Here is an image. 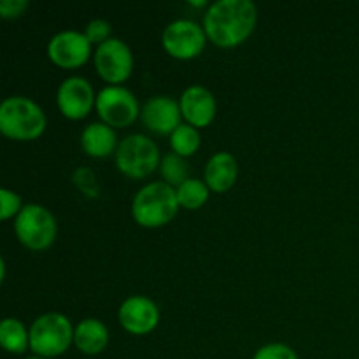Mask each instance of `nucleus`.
I'll list each match as a JSON object with an SVG mask.
<instances>
[{"mask_svg": "<svg viewBox=\"0 0 359 359\" xmlns=\"http://www.w3.org/2000/svg\"><path fill=\"white\" fill-rule=\"evenodd\" d=\"M118 135L116 130L105 123H90L81 133V149L84 154L95 160H105L118 151Z\"/></svg>", "mask_w": 359, "mask_h": 359, "instance_id": "nucleus-16", "label": "nucleus"}, {"mask_svg": "<svg viewBox=\"0 0 359 359\" xmlns=\"http://www.w3.org/2000/svg\"><path fill=\"white\" fill-rule=\"evenodd\" d=\"M48 118L41 105L23 95L4 98L0 104V132L18 142H32L44 135Z\"/></svg>", "mask_w": 359, "mask_h": 359, "instance_id": "nucleus-2", "label": "nucleus"}, {"mask_svg": "<svg viewBox=\"0 0 359 359\" xmlns=\"http://www.w3.org/2000/svg\"><path fill=\"white\" fill-rule=\"evenodd\" d=\"M258 25V7L251 0H216L203 14L207 39L221 49L244 44Z\"/></svg>", "mask_w": 359, "mask_h": 359, "instance_id": "nucleus-1", "label": "nucleus"}, {"mask_svg": "<svg viewBox=\"0 0 359 359\" xmlns=\"http://www.w3.org/2000/svg\"><path fill=\"white\" fill-rule=\"evenodd\" d=\"M207 41L209 39L202 25L186 18L170 21L161 34V46L165 53L181 62L198 58L205 49Z\"/></svg>", "mask_w": 359, "mask_h": 359, "instance_id": "nucleus-8", "label": "nucleus"}, {"mask_svg": "<svg viewBox=\"0 0 359 359\" xmlns=\"http://www.w3.org/2000/svg\"><path fill=\"white\" fill-rule=\"evenodd\" d=\"M84 35L88 37V41L93 46H100L104 42H107L109 39H112V25L107 20H102V18H95L84 28Z\"/></svg>", "mask_w": 359, "mask_h": 359, "instance_id": "nucleus-23", "label": "nucleus"}, {"mask_svg": "<svg viewBox=\"0 0 359 359\" xmlns=\"http://www.w3.org/2000/svg\"><path fill=\"white\" fill-rule=\"evenodd\" d=\"M116 168L119 174L128 179H146L160 168L161 153L151 137L142 133H132L119 140L118 151L114 154Z\"/></svg>", "mask_w": 359, "mask_h": 359, "instance_id": "nucleus-6", "label": "nucleus"}, {"mask_svg": "<svg viewBox=\"0 0 359 359\" xmlns=\"http://www.w3.org/2000/svg\"><path fill=\"white\" fill-rule=\"evenodd\" d=\"M160 174L163 182H167L172 188H179L182 182H186L189 179L188 160L175 153L163 154L160 163Z\"/></svg>", "mask_w": 359, "mask_h": 359, "instance_id": "nucleus-21", "label": "nucleus"}, {"mask_svg": "<svg viewBox=\"0 0 359 359\" xmlns=\"http://www.w3.org/2000/svg\"><path fill=\"white\" fill-rule=\"evenodd\" d=\"M140 119H142V125L146 126L151 133L170 137L172 133L182 125V114L181 107H179V100L167 97V95L151 97L149 100L142 105Z\"/></svg>", "mask_w": 359, "mask_h": 359, "instance_id": "nucleus-13", "label": "nucleus"}, {"mask_svg": "<svg viewBox=\"0 0 359 359\" xmlns=\"http://www.w3.org/2000/svg\"><path fill=\"white\" fill-rule=\"evenodd\" d=\"M28 0H2L0 2V18L2 20H18L28 11Z\"/></svg>", "mask_w": 359, "mask_h": 359, "instance_id": "nucleus-25", "label": "nucleus"}, {"mask_svg": "<svg viewBox=\"0 0 359 359\" xmlns=\"http://www.w3.org/2000/svg\"><path fill=\"white\" fill-rule=\"evenodd\" d=\"M74 328L65 314L46 312L30 326V351L34 356L55 359L74 346Z\"/></svg>", "mask_w": 359, "mask_h": 359, "instance_id": "nucleus-4", "label": "nucleus"}, {"mask_svg": "<svg viewBox=\"0 0 359 359\" xmlns=\"http://www.w3.org/2000/svg\"><path fill=\"white\" fill-rule=\"evenodd\" d=\"M179 205L175 188L163 181L144 184L132 200V217L139 226L163 228L177 216Z\"/></svg>", "mask_w": 359, "mask_h": 359, "instance_id": "nucleus-3", "label": "nucleus"}, {"mask_svg": "<svg viewBox=\"0 0 359 359\" xmlns=\"http://www.w3.org/2000/svg\"><path fill=\"white\" fill-rule=\"evenodd\" d=\"M175 193H177L179 205L186 210L202 209L210 196V189L205 181L195 177H189L188 181L182 182L179 188H175Z\"/></svg>", "mask_w": 359, "mask_h": 359, "instance_id": "nucleus-19", "label": "nucleus"}, {"mask_svg": "<svg viewBox=\"0 0 359 359\" xmlns=\"http://www.w3.org/2000/svg\"><path fill=\"white\" fill-rule=\"evenodd\" d=\"M93 65L98 77L107 83V86H121L132 77L135 60L125 41L112 37L95 49Z\"/></svg>", "mask_w": 359, "mask_h": 359, "instance_id": "nucleus-9", "label": "nucleus"}, {"mask_svg": "<svg viewBox=\"0 0 359 359\" xmlns=\"http://www.w3.org/2000/svg\"><path fill=\"white\" fill-rule=\"evenodd\" d=\"M14 233L28 251H48L58 237V221L48 207L27 203L14 219Z\"/></svg>", "mask_w": 359, "mask_h": 359, "instance_id": "nucleus-5", "label": "nucleus"}, {"mask_svg": "<svg viewBox=\"0 0 359 359\" xmlns=\"http://www.w3.org/2000/svg\"><path fill=\"white\" fill-rule=\"evenodd\" d=\"M93 44L84 32L62 30L48 42V58L63 70H74L86 65L93 58Z\"/></svg>", "mask_w": 359, "mask_h": 359, "instance_id": "nucleus-10", "label": "nucleus"}, {"mask_svg": "<svg viewBox=\"0 0 359 359\" xmlns=\"http://www.w3.org/2000/svg\"><path fill=\"white\" fill-rule=\"evenodd\" d=\"M0 346L14 356L30 351V328L16 318H6L0 323Z\"/></svg>", "mask_w": 359, "mask_h": 359, "instance_id": "nucleus-18", "label": "nucleus"}, {"mask_svg": "<svg viewBox=\"0 0 359 359\" xmlns=\"http://www.w3.org/2000/svg\"><path fill=\"white\" fill-rule=\"evenodd\" d=\"M160 309L156 302L142 294H132L119 305L118 321L126 333L135 337L149 335L160 325Z\"/></svg>", "mask_w": 359, "mask_h": 359, "instance_id": "nucleus-12", "label": "nucleus"}, {"mask_svg": "<svg viewBox=\"0 0 359 359\" xmlns=\"http://www.w3.org/2000/svg\"><path fill=\"white\" fill-rule=\"evenodd\" d=\"M252 359H300L297 351L283 342L265 344L255 353Z\"/></svg>", "mask_w": 359, "mask_h": 359, "instance_id": "nucleus-24", "label": "nucleus"}, {"mask_svg": "<svg viewBox=\"0 0 359 359\" xmlns=\"http://www.w3.org/2000/svg\"><path fill=\"white\" fill-rule=\"evenodd\" d=\"M238 179V163L228 151L214 153L203 168V181L214 193H226Z\"/></svg>", "mask_w": 359, "mask_h": 359, "instance_id": "nucleus-15", "label": "nucleus"}, {"mask_svg": "<svg viewBox=\"0 0 359 359\" xmlns=\"http://www.w3.org/2000/svg\"><path fill=\"white\" fill-rule=\"evenodd\" d=\"M109 328L97 318H86L74 328V346L84 356H98L109 346Z\"/></svg>", "mask_w": 359, "mask_h": 359, "instance_id": "nucleus-17", "label": "nucleus"}, {"mask_svg": "<svg viewBox=\"0 0 359 359\" xmlns=\"http://www.w3.org/2000/svg\"><path fill=\"white\" fill-rule=\"evenodd\" d=\"M95 111L102 123L114 130H121L132 126L140 118L142 107L128 88L105 86L97 93Z\"/></svg>", "mask_w": 359, "mask_h": 359, "instance_id": "nucleus-7", "label": "nucleus"}, {"mask_svg": "<svg viewBox=\"0 0 359 359\" xmlns=\"http://www.w3.org/2000/svg\"><path fill=\"white\" fill-rule=\"evenodd\" d=\"M168 139H170L172 153L179 154V156L186 158V160L189 156H193L200 149V144H202V137H200L198 128L188 125V123H182Z\"/></svg>", "mask_w": 359, "mask_h": 359, "instance_id": "nucleus-20", "label": "nucleus"}, {"mask_svg": "<svg viewBox=\"0 0 359 359\" xmlns=\"http://www.w3.org/2000/svg\"><path fill=\"white\" fill-rule=\"evenodd\" d=\"M23 202L16 191L9 188L0 189V219L9 221L16 219L18 214L23 210Z\"/></svg>", "mask_w": 359, "mask_h": 359, "instance_id": "nucleus-22", "label": "nucleus"}, {"mask_svg": "<svg viewBox=\"0 0 359 359\" xmlns=\"http://www.w3.org/2000/svg\"><path fill=\"white\" fill-rule=\"evenodd\" d=\"M25 359H46V358H41V356H34V354H32V356H28V358H25Z\"/></svg>", "mask_w": 359, "mask_h": 359, "instance_id": "nucleus-26", "label": "nucleus"}, {"mask_svg": "<svg viewBox=\"0 0 359 359\" xmlns=\"http://www.w3.org/2000/svg\"><path fill=\"white\" fill-rule=\"evenodd\" d=\"M179 107L184 123L195 128H207L212 125L217 114V102L212 91L202 84H191L182 91Z\"/></svg>", "mask_w": 359, "mask_h": 359, "instance_id": "nucleus-14", "label": "nucleus"}, {"mask_svg": "<svg viewBox=\"0 0 359 359\" xmlns=\"http://www.w3.org/2000/svg\"><path fill=\"white\" fill-rule=\"evenodd\" d=\"M97 104V93L86 77L70 76L60 83L56 90V107L63 118L81 121L88 118Z\"/></svg>", "mask_w": 359, "mask_h": 359, "instance_id": "nucleus-11", "label": "nucleus"}]
</instances>
